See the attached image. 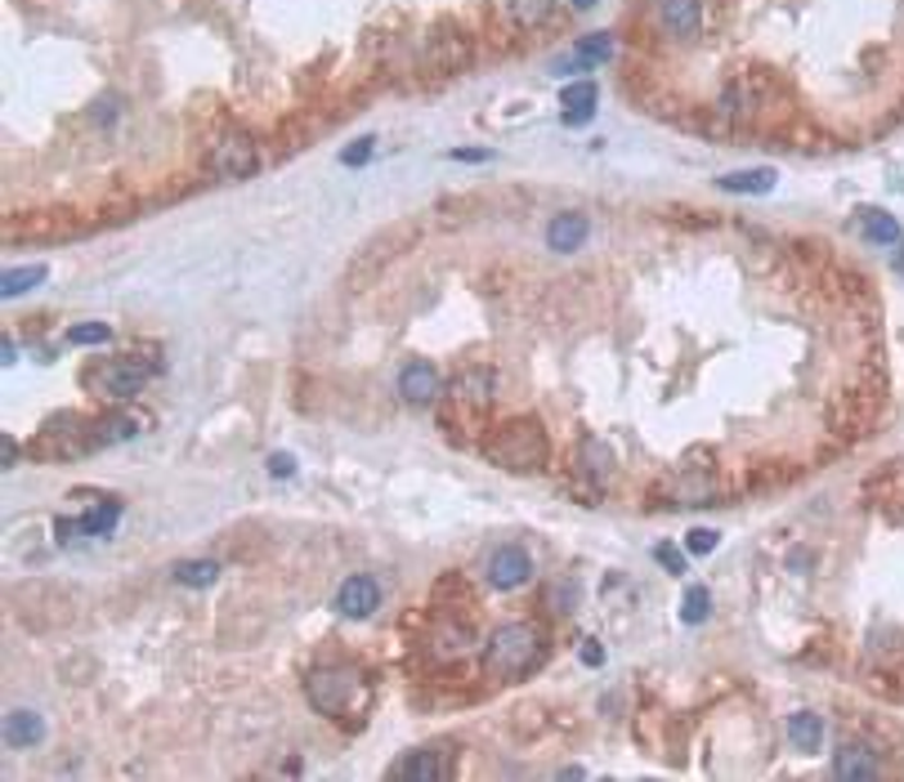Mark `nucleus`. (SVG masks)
Wrapping results in <instances>:
<instances>
[{"instance_id":"1","label":"nucleus","mask_w":904,"mask_h":782,"mask_svg":"<svg viewBox=\"0 0 904 782\" xmlns=\"http://www.w3.org/2000/svg\"><path fill=\"white\" fill-rule=\"evenodd\" d=\"M542 630L529 626V621H506L489 635V644H484V671L497 675V679H525L529 671H538L542 662Z\"/></svg>"},{"instance_id":"2","label":"nucleus","mask_w":904,"mask_h":782,"mask_svg":"<svg viewBox=\"0 0 904 782\" xmlns=\"http://www.w3.org/2000/svg\"><path fill=\"white\" fill-rule=\"evenodd\" d=\"M551 457V443H547V434L538 420H510L493 434V443H489V461L497 470H510V474H533L542 470Z\"/></svg>"},{"instance_id":"3","label":"nucleus","mask_w":904,"mask_h":782,"mask_svg":"<svg viewBox=\"0 0 904 782\" xmlns=\"http://www.w3.org/2000/svg\"><path fill=\"white\" fill-rule=\"evenodd\" d=\"M359 689H363V679H359V671H350V666H318V671L305 675V698H309V707H314L318 715H331V720L345 715V711L354 707Z\"/></svg>"},{"instance_id":"4","label":"nucleus","mask_w":904,"mask_h":782,"mask_svg":"<svg viewBox=\"0 0 904 782\" xmlns=\"http://www.w3.org/2000/svg\"><path fill=\"white\" fill-rule=\"evenodd\" d=\"M149 376H153V367L139 358H104L85 371V384L99 399H134L139 389L149 384Z\"/></svg>"},{"instance_id":"5","label":"nucleus","mask_w":904,"mask_h":782,"mask_svg":"<svg viewBox=\"0 0 904 782\" xmlns=\"http://www.w3.org/2000/svg\"><path fill=\"white\" fill-rule=\"evenodd\" d=\"M256 166H260V149L251 143V134H243V130L220 134V139L211 143V153H207V170H211L215 179H228V183L251 179Z\"/></svg>"},{"instance_id":"6","label":"nucleus","mask_w":904,"mask_h":782,"mask_svg":"<svg viewBox=\"0 0 904 782\" xmlns=\"http://www.w3.org/2000/svg\"><path fill=\"white\" fill-rule=\"evenodd\" d=\"M654 14H658L662 36L677 45H690L703 36V0H654Z\"/></svg>"},{"instance_id":"7","label":"nucleus","mask_w":904,"mask_h":782,"mask_svg":"<svg viewBox=\"0 0 904 782\" xmlns=\"http://www.w3.org/2000/svg\"><path fill=\"white\" fill-rule=\"evenodd\" d=\"M484 577L493 591H519V585H529V577H533V559L525 546H497L484 564Z\"/></svg>"},{"instance_id":"8","label":"nucleus","mask_w":904,"mask_h":782,"mask_svg":"<svg viewBox=\"0 0 904 782\" xmlns=\"http://www.w3.org/2000/svg\"><path fill=\"white\" fill-rule=\"evenodd\" d=\"M399 394H403V403H412V407H431V403L444 394L439 367H435V363H408V367L399 371Z\"/></svg>"},{"instance_id":"9","label":"nucleus","mask_w":904,"mask_h":782,"mask_svg":"<svg viewBox=\"0 0 904 782\" xmlns=\"http://www.w3.org/2000/svg\"><path fill=\"white\" fill-rule=\"evenodd\" d=\"M376 604H380V585H376L372 577L354 572V577H345V581H341V591H337V613H341V617L363 621V617H372V613H376Z\"/></svg>"},{"instance_id":"10","label":"nucleus","mask_w":904,"mask_h":782,"mask_svg":"<svg viewBox=\"0 0 904 782\" xmlns=\"http://www.w3.org/2000/svg\"><path fill=\"white\" fill-rule=\"evenodd\" d=\"M833 778H842V782H873V778H882V765H878V756H873L869 747L850 743V747L837 751V760H833Z\"/></svg>"},{"instance_id":"11","label":"nucleus","mask_w":904,"mask_h":782,"mask_svg":"<svg viewBox=\"0 0 904 782\" xmlns=\"http://www.w3.org/2000/svg\"><path fill=\"white\" fill-rule=\"evenodd\" d=\"M587 233H591L587 215H578V211H564V215H555V220L547 224V247H551V251H560V256H568V251H578V247H583Z\"/></svg>"},{"instance_id":"12","label":"nucleus","mask_w":904,"mask_h":782,"mask_svg":"<svg viewBox=\"0 0 904 782\" xmlns=\"http://www.w3.org/2000/svg\"><path fill=\"white\" fill-rule=\"evenodd\" d=\"M448 773V760H444V751H412V756H403L395 769H390V778H408V782H439Z\"/></svg>"},{"instance_id":"13","label":"nucleus","mask_w":904,"mask_h":782,"mask_svg":"<svg viewBox=\"0 0 904 782\" xmlns=\"http://www.w3.org/2000/svg\"><path fill=\"white\" fill-rule=\"evenodd\" d=\"M551 10H555V0H497V14L510 27H525V32L542 27L551 19Z\"/></svg>"},{"instance_id":"14","label":"nucleus","mask_w":904,"mask_h":782,"mask_svg":"<svg viewBox=\"0 0 904 782\" xmlns=\"http://www.w3.org/2000/svg\"><path fill=\"white\" fill-rule=\"evenodd\" d=\"M726 192H743V198H761V192H771L779 183V175L771 166H748V170H730L717 179Z\"/></svg>"},{"instance_id":"15","label":"nucleus","mask_w":904,"mask_h":782,"mask_svg":"<svg viewBox=\"0 0 904 782\" xmlns=\"http://www.w3.org/2000/svg\"><path fill=\"white\" fill-rule=\"evenodd\" d=\"M453 399L484 407V403L493 399V371H489V367H466V371H457V380H453Z\"/></svg>"},{"instance_id":"16","label":"nucleus","mask_w":904,"mask_h":782,"mask_svg":"<svg viewBox=\"0 0 904 782\" xmlns=\"http://www.w3.org/2000/svg\"><path fill=\"white\" fill-rule=\"evenodd\" d=\"M788 743H793L797 751H806V756H815V751L824 747V720L811 715V711L788 715Z\"/></svg>"},{"instance_id":"17","label":"nucleus","mask_w":904,"mask_h":782,"mask_svg":"<svg viewBox=\"0 0 904 782\" xmlns=\"http://www.w3.org/2000/svg\"><path fill=\"white\" fill-rule=\"evenodd\" d=\"M45 738V720L36 711H10L5 715V747H36Z\"/></svg>"},{"instance_id":"18","label":"nucleus","mask_w":904,"mask_h":782,"mask_svg":"<svg viewBox=\"0 0 904 782\" xmlns=\"http://www.w3.org/2000/svg\"><path fill=\"white\" fill-rule=\"evenodd\" d=\"M134 434H139V420H134V416H104V420H94V425H90L94 448L126 443V438H134Z\"/></svg>"},{"instance_id":"19","label":"nucleus","mask_w":904,"mask_h":782,"mask_svg":"<svg viewBox=\"0 0 904 782\" xmlns=\"http://www.w3.org/2000/svg\"><path fill=\"white\" fill-rule=\"evenodd\" d=\"M609 55H613L609 32H596V36H587V40L574 45V59H568L564 68H600V63H609Z\"/></svg>"},{"instance_id":"20","label":"nucleus","mask_w":904,"mask_h":782,"mask_svg":"<svg viewBox=\"0 0 904 782\" xmlns=\"http://www.w3.org/2000/svg\"><path fill=\"white\" fill-rule=\"evenodd\" d=\"M45 282V264H23V269H10L5 277H0V296L14 300V296H27V291Z\"/></svg>"},{"instance_id":"21","label":"nucleus","mask_w":904,"mask_h":782,"mask_svg":"<svg viewBox=\"0 0 904 782\" xmlns=\"http://www.w3.org/2000/svg\"><path fill=\"white\" fill-rule=\"evenodd\" d=\"M117 519H121V506L117 501H99L94 510L81 514V528H85V536H108L117 528Z\"/></svg>"},{"instance_id":"22","label":"nucleus","mask_w":904,"mask_h":782,"mask_svg":"<svg viewBox=\"0 0 904 782\" xmlns=\"http://www.w3.org/2000/svg\"><path fill=\"white\" fill-rule=\"evenodd\" d=\"M860 215H865V220H860L865 233L878 241V247H895V241H900V224H895L887 211H860Z\"/></svg>"},{"instance_id":"23","label":"nucleus","mask_w":904,"mask_h":782,"mask_svg":"<svg viewBox=\"0 0 904 782\" xmlns=\"http://www.w3.org/2000/svg\"><path fill=\"white\" fill-rule=\"evenodd\" d=\"M175 581H179V585H215V581H220V564H215V559L179 564V568H175Z\"/></svg>"},{"instance_id":"24","label":"nucleus","mask_w":904,"mask_h":782,"mask_svg":"<svg viewBox=\"0 0 904 782\" xmlns=\"http://www.w3.org/2000/svg\"><path fill=\"white\" fill-rule=\"evenodd\" d=\"M707 613H712V595H707V585H690V591H685V604H681V621L698 626V621H707Z\"/></svg>"},{"instance_id":"25","label":"nucleus","mask_w":904,"mask_h":782,"mask_svg":"<svg viewBox=\"0 0 904 782\" xmlns=\"http://www.w3.org/2000/svg\"><path fill=\"white\" fill-rule=\"evenodd\" d=\"M596 99H600L596 81H574V85L560 90V104H564L568 112H574V108H596Z\"/></svg>"},{"instance_id":"26","label":"nucleus","mask_w":904,"mask_h":782,"mask_svg":"<svg viewBox=\"0 0 904 782\" xmlns=\"http://www.w3.org/2000/svg\"><path fill=\"white\" fill-rule=\"evenodd\" d=\"M113 340V327L108 322H81V327H68V345H108Z\"/></svg>"},{"instance_id":"27","label":"nucleus","mask_w":904,"mask_h":782,"mask_svg":"<svg viewBox=\"0 0 904 782\" xmlns=\"http://www.w3.org/2000/svg\"><path fill=\"white\" fill-rule=\"evenodd\" d=\"M685 550H690V555H712V550H717V532H712V528L685 532Z\"/></svg>"},{"instance_id":"28","label":"nucleus","mask_w":904,"mask_h":782,"mask_svg":"<svg viewBox=\"0 0 904 782\" xmlns=\"http://www.w3.org/2000/svg\"><path fill=\"white\" fill-rule=\"evenodd\" d=\"M372 162V139H354L350 149L341 153V166H350V170H359V166H367Z\"/></svg>"},{"instance_id":"29","label":"nucleus","mask_w":904,"mask_h":782,"mask_svg":"<svg viewBox=\"0 0 904 782\" xmlns=\"http://www.w3.org/2000/svg\"><path fill=\"white\" fill-rule=\"evenodd\" d=\"M292 470H296V465H292V457H287V452H278V457H269V474H273V478H287Z\"/></svg>"},{"instance_id":"30","label":"nucleus","mask_w":904,"mask_h":782,"mask_svg":"<svg viewBox=\"0 0 904 782\" xmlns=\"http://www.w3.org/2000/svg\"><path fill=\"white\" fill-rule=\"evenodd\" d=\"M489 157H493L489 149H457L453 153V162H489Z\"/></svg>"},{"instance_id":"31","label":"nucleus","mask_w":904,"mask_h":782,"mask_svg":"<svg viewBox=\"0 0 904 782\" xmlns=\"http://www.w3.org/2000/svg\"><path fill=\"white\" fill-rule=\"evenodd\" d=\"M596 117V108H574V112H564V126H587Z\"/></svg>"},{"instance_id":"32","label":"nucleus","mask_w":904,"mask_h":782,"mask_svg":"<svg viewBox=\"0 0 904 782\" xmlns=\"http://www.w3.org/2000/svg\"><path fill=\"white\" fill-rule=\"evenodd\" d=\"M654 555H658V559H662V564H668V568H672V572H681V555H677V550H672V546H658V550H654Z\"/></svg>"},{"instance_id":"33","label":"nucleus","mask_w":904,"mask_h":782,"mask_svg":"<svg viewBox=\"0 0 904 782\" xmlns=\"http://www.w3.org/2000/svg\"><path fill=\"white\" fill-rule=\"evenodd\" d=\"M583 662H587V666H600V662H604V653H600V644H596V640H587V644H583Z\"/></svg>"},{"instance_id":"34","label":"nucleus","mask_w":904,"mask_h":782,"mask_svg":"<svg viewBox=\"0 0 904 782\" xmlns=\"http://www.w3.org/2000/svg\"><path fill=\"white\" fill-rule=\"evenodd\" d=\"M0 457H5V470H14V457H19V448H14V438H10V434L0 438Z\"/></svg>"},{"instance_id":"35","label":"nucleus","mask_w":904,"mask_h":782,"mask_svg":"<svg viewBox=\"0 0 904 782\" xmlns=\"http://www.w3.org/2000/svg\"><path fill=\"white\" fill-rule=\"evenodd\" d=\"M568 5H574V10H591V5H596V0H568Z\"/></svg>"}]
</instances>
